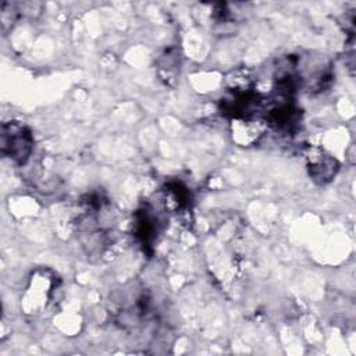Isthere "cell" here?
<instances>
[{
  "label": "cell",
  "mask_w": 356,
  "mask_h": 356,
  "mask_svg": "<svg viewBox=\"0 0 356 356\" xmlns=\"http://www.w3.org/2000/svg\"><path fill=\"white\" fill-rule=\"evenodd\" d=\"M305 159L310 177L317 184H325L331 181L338 171V161L321 147L309 146L305 150Z\"/></svg>",
  "instance_id": "obj_2"
},
{
  "label": "cell",
  "mask_w": 356,
  "mask_h": 356,
  "mask_svg": "<svg viewBox=\"0 0 356 356\" xmlns=\"http://www.w3.org/2000/svg\"><path fill=\"white\" fill-rule=\"evenodd\" d=\"M1 153L17 164H25L32 153L33 139L26 127L18 122L3 124L1 127Z\"/></svg>",
  "instance_id": "obj_1"
},
{
  "label": "cell",
  "mask_w": 356,
  "mask_h": 356,
  "mask_svg": "<svg viewBox=\"0 0 356 356\" xmlns=\"http://www.w3.org/2000/svg\"><path fill=\"white\" fill-rule=\"evenodd\" d=\"M264 128L266 125L260 118H232L231 132L238 145L250 146L263 136Z\"/></svg>",
  "instance_id": "obj_3"
}]
</instances>
